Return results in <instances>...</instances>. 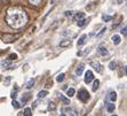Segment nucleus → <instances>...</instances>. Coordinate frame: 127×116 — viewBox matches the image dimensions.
<instances>
[{
    "label": "nucleus",
    "mask_w": 127,
    "mask_h": 116,
    "mask_svg": "<svg viewBox=\"0 0 127 116\" xmlns=\"http://www.w3.org/2000/svg\"><path fill=\"white\" fill-rule=\"evenodd\" d=\"M8 59H9V60H16V59H17V54H16V53L10 54V55L8 57Z\"/></svg>",
    "instance_id": "obj_32"
},
{
    "label": "nucleus",
    "mask_w": 127,
    "mask_h": 116,
    "mask_svg": "<svg viewBox=\"0 0 127 116\" xmlns=\"http://www.w3.org/2000/svg\"><path fill=\"white\" fill-rule=\"evenodd\" d=\"M64 79V74H60V75H57V77H56V80L57 82H62V80Z\"/></svg>",
    "instance_id": "obj_30"
},
{
    "label": "nucleus",
    "mask_w": 127,
    "mask_h": 116,
    "mask_svg": "<svg viewBox=\"0 0 127 116\" xmlns=\"http://www.w3.org/2000/svg\"><path fill=\"white\" fill-rule=\"evenodd\" d=\"M9 80H10V78L8 77V78H7V79H6V82H5V85H7V84L9 83Z\"/></svg>",
    "instance_id": "obj_37"
},
{
    "label": "nucleus",
    "mask_w": 127,
    "mask_h": 116,
    "mask_svg": "<svg viewBox=\"0 0 127 116\" xmlns=\"http://www.w3.org/2000/svg\"><path fill=\"white\" fill-rule=\"evenodd\" d=\"M96 6H97V2L91 3V5H88V6H87V10H93V9H94Z\"/></svg>",
    "instance_id": "obj_27"
},
{
    "label": "nucleus",
    "mask_w": 127,
    "mask_h": 116,
    "mask_svg": "<svg viewBox=\"0 0 127 116\" xmlns=\"http://www.w3.org/2000/svg\"><path fill=\"white\" fill-rule=\"evenodd\" d=\"M37 104H38V102H37V101H35V102H33V108H34V107H37Z\"/></svg>",
    "instance_id": "obj_39"
},
{
    "label": "nucleus",
    "mask_w": 127,
    "mask_h": 116,
    "mask_svg": "<svg viewBox=\"0 0 127 116\" xmlns=\"http://www.w3.org/2000/svg\"><path fill=\"white\" fill-rule=\"evenodd\" d=\"M9 0H1V3H8Z\"/></svg>",
    "instance_id": "obj_36"
},
{
    "label": "nucleus",
    "mask_w": 127,
    "mask_h": 116,
    "mask_svg": "<svg viewBox=\"0 0 127 116\" xmlns=\"http://www.w3.org/2000/svg\"><path fill=\"white\" fill-rule=\"evenodd\" d=\"M121 35H124V36H127V25H125L123 29H121Z\"/></svg>",
    "instance_id": "obj_33"
},
{
    "label": "nucleus",
    "mask_w": 127,
    "mask_h": 116,
    "mask_svg": "<svg viewBox=\"0 0 127 116\" xmlns=\"http://www.w3.org/2000/svg\"><path fill=\"white\" fill-rule=\"evenodd\" d=\"M112 42L115 45H119L121 42V39H120V36L119 35H115V36H112Z\"/></svg>",
    "instance_id": "obj_16"
},
{
    "label": "nucleus",
    "mask_w": 127,
    "mask_h": 116,
    "mask_svg": "<svg viewBox=\"0 0 127 116\" xmlns=\"http://www.w3.org/2000/svg\"><path fill=\"white\" fill-rule=\"evenodd\" d=\"M123 1H124V0H118V2H119V3H121Z\"/></svg>",
    "instance_id": "obj_42"
},
{
    "label": "nucleus",
    "mask_w": 127,
    "mask_h": 116,
    "mask_svg": "<svg viewBox=\"0 0 127 116\" xmlns=\"http://www.w3.org/2000/svg\"><path fill=\"white\" fill-rule=\"evenodd\" d=\"M33 85H34V79H33V78H30L27 82V84H25V87H27L28 90H30L33 87Z\"/></svg>",
    "instance_id": "obj_14"
},
{
    "label": "nucleus",
    "mask_w": 127,
    "mask_h": 116,
    "mask_svg": "<svg viewBox=\"0 0 127 116\" xmlns=\"http://www.w3.org/2000/svg\"><path fill=\"white\" fill-rule=\"evenodd\" d=\"M10 61H12V60H6V61H2V62H1V67H2L3 69H6L7 67H8L9 65V63H10Z\"/></svg>",
    "instance_id": "obj_24"
},
{
    "label": "nucleus",
    "mask_w": 127,
    "mask_h": 116,
    "mask_svg": "<svg viewBox=\"0 0 127 116\" xmlns=\"http://www.w3.org/2000/svg\"><path fill=\"white\" fill-rule=\"evenodd\" d=\"M98 86H100V80L98 79H95L94 80V84H93V91H96V90L98 89Z\"/></svg>",
    "instance_id": "obj_22"
},
{
    "label": "nucleus",
    "mask_w": 127,
    "mask_h": 116,
    "mask_svg": "<svg viewBox=\"0 0 127 116\" xmlns=\"http://www.w3.org/2000/svg\"><path fill=\"white\" fill-rule=\"evenodd\" d=\"M83 71H84V64H79L77 68H76V75L80 76V75L83 74Z\"/></svg>",
    "instance_id": "obj_17"
},
{
    "label": "nucleus",
    "mask_w": 127,
    "mask_h": 116,
    "mask_svg": "<svg viewBox=\"0 0 127 116\" xmlns=\"http://www.w3.org/2000/svg\"><path fill=\"white\" fill-rule=\"evenodd\" d=\"M32 6H40L41 5V2H42V0H28Z\"/></svg>",
    "instance_id": "obj_19"
},
{
    "label": "nucleus",
    "mask_w": 127,
    "mask_h": 116,
    "mask_svg": "<svg viewBox=\"0 0 127 116\" xmlns=\"http://www.w3.org/2000/svg\"><path fill=\"white\" fill-rule=\"evenodd\" d=\"M55 1H56V0H50V3L53 5V3H55Z\"/></svg>",
    "instance_id": "obj_41"
},
{
    "label": "nucleus",
    "mask_w": 127,
    "mask_h": 116,
    "mask_svg": "<svg viewBox=\"0 0 127 116\" xmlns=\"http://www.w3.org/2000/svg\"><path fill=\"white\" fill-rule=\"evenodd\" d=\"M91 65L96 70V72H102V65L98 61H91Z\"/></svg>",
    "instance_id": "obj_5"
},
{
    "label": "nucleus",
    "mask_w": 127,
    "mask_h": 116,
    "mask_svg": "<svg viewBox=\"0 0 127 116\" xmlns=\"http://www.w3.org/2000/svg\"><path fill=\"white\" fill-rule=\"evenodd\" d=\"M78 99H79L80 101H83V102H86L87 100L89 99V93L87 90L85 89H81L79 90V92H78Z\"/></svg>",
    "instance_id": "obj_3"
},
{
    "label": "nucleus",
    "mask_w": 127,
    "mask_h": 116,
    "mask_svg": "<svg viewBox=\"0 0 127 116\" xmlns=\"http://www.w3.org/2000/svg\"><path fill=\"white\" fill-rule=\"evenodd\" d=\"M57 24H59V21H55V23H54L53 25H52V27L49 28V30H54V29H55V28L57 27Z\"/></svg>",
    "instance_id": "obj_35"
},
{
    "label": "nucleus",
    "mask_w": 127,
    "mask_h": 116,
    "mask_svg": "<svg viewBox=\"0 0 127 116\" xmlns=\"http://www.w3.org/2000/svg\"><path fill=\"white\" fill-rule=\"evenodd\" d=\"M88 21H89V18L88 20H86V18H81V20H79V21L77 22L78 27H84L86 23H88Z\"/></svg>",
    "instance_id": "obj_20"
},
{
    "label": "nucleus",
    "mask_w": 127,
    "mask_h": 116,
    "mask_svg": "<svg viewBox=\"0 0 127 116\" xmlns=\"http://www.w3.org/2000/svg\"><path fill=\"white\" fill-rule=\"evenodd\" d=\"M30 99H31V94L27 92V93H23V95H22L21 100H22V102H23V105H24V104H27V102L29 101Z\"/></svg>",
    "instance_id": "obj_7"
},
{
    "label": "nucleus",
    "mask_w": 127,
    "mask_h": 116,
    "mask_svg": "<svg viewBox=\"0 0 127 116\" xmlns=\"http://www.w3.org/2000/svg\"><path fill=\"white\" fill-rule=\"evenodd\" d=\"M85 17V13H83V12H80V13H77L76 14V16L73 17V21H79V20H81V18H84Z\"/></svg>",
    "instance_id": "obj_15"
},
{
    "label": "nucleus",
    "mask_w": 127,
    "mask_h": 116,
    "mask_svg": "<svg viewBox=\"0 0 127 116\" xmlns=\"http://www.w3.org/2000/svg\"><path fill=\"white\" fill-rule=\"evenodd\" d=\"M112 102H108V104H106V110H108V113H112L113 110H115L116 106H115V104H112Z\"/></svg>",
    "instance_id": "obj_10"
},
{
    "label": "nucleus",
    "mask_w": 127,
    "mask_h": 116,
    "mask_svg": "<svg viewBox=\"0 0 127 116\" xmlns=\"http://www.w3.org/2000/svg\"><path fill=\"white\" fill-rule=\"evenodd\" d=\"M94 79V76H93V72L91 71V70H87L85 74V83L89 84L92 80Z\"/></svg>",
    "instance_id": "obj_6"
},
{
    "label": "nucleus",
    "mask_w": 127,
    "mask_h": 116,
    "mask_svg": "<svg viewBox=\"0 0 127 116\" xmlns=\"http://www.w3.org/2000/svg\"><path fill=\"white\" fill-rule=\"evenodd\" d=\"M105 31H106V28H102V29H101V31H100V32H98L97 35H96V38H101V37L103 36V33L105 32Z\"/></svg>",
    "instance_id": "obj_26"
},
{
    "label": "nucleus",
    "mask_w": 127,
    "mask_h": 116,
    "mask_svg": "<svg viewBox=\"0 0 127 116\" xmlns=\"http://www.w3.org/2000/svg\"><path fill=\"white\" fill-rule=\"evenodd\" d=\"M47 109L49 110V112H55V110H56V105L54 104V102H48Z\"/></svg>",
    "instance_id": "obj_18"
},
{
    "label": "nucleus",
    "mask_w": 127,
    "mask_h": 116,
    "mask_svg": "<svg viewBox=\"0 0 127 116\" xmlns=\"http://www.w3.org/2000/svg\"><path fill=\"white\" fill-rule=\"evenodd\" d=\"M125 75H126V76H127V65H126V67H125Z\"/></svg>",
    "instance_id": "obj_40"
},
{
    "label": "nucleus",
    "mask_w": 127,
    "mask_h": 116,
    "mask_svg": "<svg viewBox=\"0 0 127 116\" xmlns=\"http://www.w3.org/2000/svg\"><path fill=\"white\" fill-rule=\"evenodd\" d=\"M52 86V82H50V83H47L46 84V87H50Z\"/></svg>",
    "instance_id": "obj_38"
},
{
    "label": "nucleus",
    "mask_w": 127,
    "mask_h": 116,
    "mask_svg": "<svg viewBox=\"0 0 127 116\" xmlns=\"http://www.w3.org/2000/svg\"><path fill=\"white\" fill-rule=\"evenodd\" d=\"M102 20H103L104 22H109V21H111L112 20V16H110V15H102Z\"/></svg>",
    "instance_id": "obj_23"
},
{
    "label": "nucleus",
    "mask_w": 127,
    "mask_h": 116,
    "mask_svg": "<svg viewBox=\"0 0 127 116\" xmlns=\"http://www.w3.org/2000/svg\"><path fill=\"white\" fill-rule=\"evenodd\" d=\"M116 65H117V63H116L115 61H111V62L109 63V68H110V70H115V69H116Z\"/></svg>",
    "instance_id": "obj_29"
},
{
    "label": "nucleus",
    "mask_w": 127,
    "mask_h": 116,
    "mask_svg": "<svg viewBox=\"0 0 127 116\" xmlns=\"http://www.w3.org/2000/svg\"><path fill=\"white\" fill-rule=\"evenodd\" d=\"M86 40H87V35H83V36L79 38V40H78V46H81V45H84L86 43Z\"/></svg>",
    "instance_id": "obj_13"
},
{
    "label": "nucleus",
    "mask_w": 127,
    "mask_h": 116,
    "mask_svg": "<svg viewBox=\"0 0 127 116\" xmlns=\"http://www.w3.org/2000/svg\"><path fill=\"white\" fill-rule=\"evenodd\" d=\"M17 38H18L17 35H8V33H5V35L1 36V40H2L3 43H7V44L15 42Z\"/></svg>",
    "instance_id": "obj_4"
},
{
    "label": "nucleus",
    "mask_w": 127,
    "mask_h": 116,
    "mask_svg": "<svg viewBox=\"0 0 127 116\" xmlns=\"http://www.w3.org/2000/svg\"><path fill=\"white\" fill-rule=\"evenodd\" d=\"M23 115H25V116H31L32 115V113H31V108H25Z\"/></svg>",
    "instance_id": "obj_28"
},
{
    "label": "nucleus",
    "mask_w": 127,
    "mask_h": 116,
    "mask_svg": "<svg viewBox=\"0 0 127 116\" xmlns=\"http://www.w3.org/2000/svg\"><path fill=\"white\" fill-rule=\"evenodd\" d=\"M29 21V16L27 12L20 6H12L6 10L5 22L12 29L20 30Z\"/></svg>",
    "instance_id": "obj_1"
},
{
    "label": "nucleus",
    "mask_w": 127,
    "mask_h": 116,
    "mask_svg": "<svg viewBox=\"0 0 127 116\" xmlns=\"http://www.w3.org/2000/svg\"><path fill=\"white\" fill-rule=\"evenodd\" d=\"M61 112H62V115L64 116H76L78 115V112L76 108L71 107V106H65V107H63L62 109H61Z\"/></svg>",
    "instance_id": "obj_2"
},
{
    "label": "nucleus",
    "mask_w": 127,
    "mask_h": 116,
    "mask_svg": "<svg viewBox=\"0 0 127 116\" xmlns=\"http://www.w3.org/2000/svg\"><path fill=\"white\" fill-rule=\"evenodd\" d=\"M72 15H73V12H72V10H66V12H65V16H66V17H72Z\"/></svg>",
    "instance_id": "obj_31"
},
{
    "label": "nucleus",
    "mask_w": 127,
    "mask_h": 116,
    "mask_svg": "<svg viewBox=\"0 0 127 116\" xmlns=\"http://www.w3.org/2000/svg\"><path fill=\"white\" fill-rule=\"evenodd\" d=\"M12 105H13V107L14 108H20V104H18L17 101H15V100L12 102Z\"/></svg>",
    "instance_id": "obj_34"
},
{
    "label": "nucleus",
    "mask_w": 127,
    "mask_h": 116,
    "mask_svg": "<svg viewBox=\"0 0 127 116\" xmlns=\"http://www.w3.org/2000/svg\"><path fill=\"white\" fill-rule=\"evenodd\" d=\"M59 99L63 102V104H65V105H70L71 104L70 100H69V97H68V98H65L63 94H59Z\"/></svg>",
    "instance_id": "obj_11"
},
{
    "label": "nucleus",
    "mask_w": 127,
    "mask_h": 116,
    "mask_svg": "<svg viewBox=\"0 0 127 116\" xmlns=\"http://www.w3.org/2000/svg\"><path fill=\"white\" fill-rule=\"evenodd\" d=\"M71 45V40L70 39H64L62 42H60V47H68Z\"/></svg>",
    "instance_id": "obj_9"
},
{
    "label": "nucleus",
    "mask_w": 127,
    "mask_h": 116,
    "mask_svg": "<svg viewBox=\"0 0 127 116\" xmlns=\"http://www.w3.org/2000/svg\"><path fill=\"white\" fill-rule=\"evenodd\" d=\"M48 94V92L47 91H40V92L38 93V98L39 99H41V98H45V97H46V95Z\"/></svg>",
    "instance_id": "obj_25"
},
{
    "label": "nucleus",
    "mask_w": 127,
    "mask_h": 116,
    "mask_svg": "<svg viewBox=\"0 0 127 116\" xmlns=\"http://www.w3.org/2000/svg\"><path fill=\"white\" fill-rule=\"evenodd\" d=\"M97 52H98V54H100V55H102V57H105L106 54H108V50H106L104 46H100V47H98V50H97Z\"/></svg>",
    "instance_id": "obj_8"
},
{
    "label": "nucleus",
    "mask_w": 127,
    "mask_h": 116,
    "mask_svg": "<svg viewBox=\"0 0 127 116\" xmlns=\"http://www.w3.org/2000/svg\"><path fill=\"white\" fill-rule=\"evenodd\" d=\"M74 93H76V90L73 89V87H70V89L66 91V95H68L69 98H71V97H73Z\"/></svg>",
    "instance_id": "obj_21"
},
{
    "label": "nucleus",
    "mask_w": 127,
    "mask_h": 116,
    "mask_svg": "<svg viewBox=\"0 0 127 116\" xmlns=\"http://www.w3.org/2000/svg\"><path fill=\"white\" fill-rule=\"evenodd\" d=\"M108 99L115 102L116 100H117V93H116L115 91H111V92L109 93V95H108Z\"/></svg>",
    "instance_id": "obj_12"
}]
</instances>
